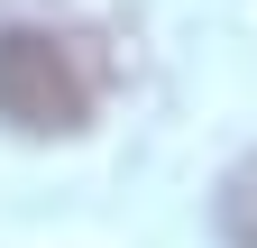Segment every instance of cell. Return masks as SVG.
<instances>
[{"label":"cell","mask_w":257,"mask_h":248,"mask_svg":"<svg viewBox=\"0 0 257 248\" xmlns=\"http://www.w3.org/2000/svg\"><path fill=\"white\" fill-rule=\"evenodd\" d=\"M101 46L55 19H0V119L19 138H74L101 110Z\"/></svg>","instance_id":"1"},{"label":"cell","mask_w":257,"mask_h":248,"mask_svg":"<svg viewBox=\"0 0 257 248\" xmlns=\"http://www.w3.org/2000/svg\"><path fill=\"white\" fill-rule=\"evenodd\" d=\"M211 230H220V248H257V157H239L230 175H220V193H211Z\"/></svg>","instance_id":"2"}]
</instances>
